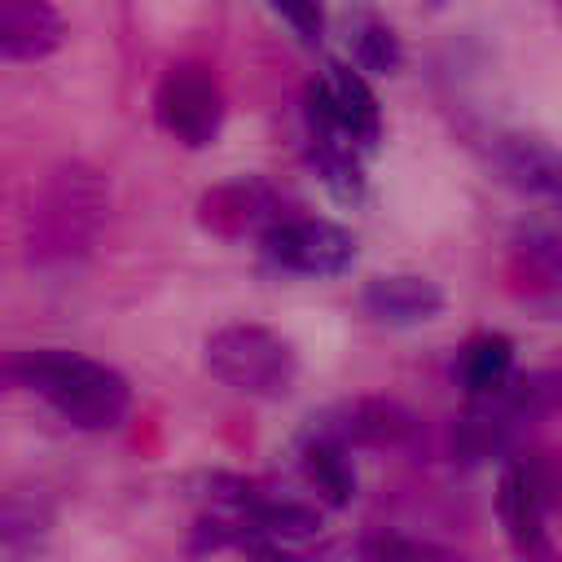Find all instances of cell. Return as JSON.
Returning <instances> with one entry per match:
<instances>
[{
    "label": "cell",
    "instance_id": "cell-1",
    "mask_svg": "<svg viewBox=\"0 0 562 562\" xmlns=\"http://www.w3.org/2000/svg\"><path fill=\"white\" fill-rule=\"evenodd\" d=\"M0 391H31L79 430H119L132 413L127 378L66 347H22L0 356Z\"/></svg>",
    "mask_w": 562,
    "mask_h": 562
},
{
    "label": "cell",
    "instance_id": "cell-2",
    "mask_svg": "<svg viewBox=\"0 0 562 562\" xmlns=\"http://www.w3.org/2000/svg\"><path fill=\"white\" fill-rule=\"evenodd\" d=\"M105 215H110V180L83 158L57 162L26 211L22 246L31 268H44V272L75 268L97 246Z\"/></svg>",
    "mask_w": 562,
    "mask_h": 562
},
{
    "label": "cell",
    "instance_id": "cell-3",
    "mask_svg": "<svg viewBox=\"0 0 562 562\" xmlns=\"http://www.w3.org/2000/svg\"><path fill=\"white\" fill-rule=\"evenodd\" d=\"M202 360L211 378L255 400H285L299 382V351L285 334L259 321H233L206 334Z\"/></svg>",
    "mask_w": 562,
    "mask_h": 562
},
{
    "label": "cell",
    "instance_id": "cell-4",
    "mask_svg": "<svg viewBox=\"0 0 562 562\" xmlns=\"http://www.w3.org/2000/svg\"><path fill=\"white\" fill-rule=\"evenodd\" d=\"M303 119H307V140H342L356 145L360 154H373L382 140V105L369 79L338 57H329L325 70L307 79Z\"/></svg>",
    "mask_w": 562,
    "mask_h": 562
},
{
    "label": "cell",
    "instance_id": "cell-5",
    "mask_svg": "<svg viewBox=\"0 0 562 562\" xmlns=\"http://www.w3.org/2000/svg\"><path fill=\"white\" fill-rule=\"evenodd\" d=\"M154 114H158V127L184 149L215 145L224 114H228V97H224L215 66L198 57L171 61L154 88Z\"/></svg>",
    "mask_w": 562,
    "mask_h": 562
},
{
    "label": "cell",
    "instance_id": "cell-6",
    "mask_svg": "<svg viewBox=\"0 0 562 562\" xmlns=\"http://www.w3.org/2000/svg\"><path fill=\"white\" fill-rule=\"evenodd\" d=\"M321 439L351 448H378V452H413L426 439V422L391 400V395H356V400H338L334 408H325L321 417H312L307 426Z\"/></svg>",
    "mask_w": 562,
    "mask_h": 562
},
{
    "label": "cell",
    "instance_id": "cell-7",
    "mask_svg": "<svg viewBox=\"0 0 562 562\" xmlns=\"http://www.w3.org/2000/svg\"><path fill=\"white\" fill-rule=\"evenodd\" d=\"M290 215V198L268 176H233L198 198V224L224 241H263Z\"/></svg>",
    "mask_w": 562,
    "mask_h": 562
},
{
    "label": "cell",
    "instance_id": "cell-8",
    "mask_svg": "<svg viewBox=\"0 0 562 562\" xmlns=\"http://www.w3.org/2000/svg\"><path fill=\"white\" fill-rule=\"evenodd\" d=\"M263 259L294 277H342L356 259V237L321 215H290L263 241Z\"/></svg>",
    "mask_w": 562,
    "mask_h": 562
},
{
    "label": "cell",
    "instance_id": "cell-9",
    "mask_svg": "<svg viewBox=\"0 0 562 562\" xmlns=\"http://www.w3.org/2000/svg\"><path fill=\"white\" fill-rule=\"evenodd\" d=\"M492 167L522 193L562 202V149L531 132H496L487 140Z\"/></svg>",
    "mask_w": 562,
    "mask_h": 562
},
{
    "label": "cell",
    "instance_id": "cell-10",
    "mask_svg": "<svg viewBox=\"0 0 562 562\" xmlns=\"http://www.w3.org/2000/svg\"><path fill=\"white\" fill-rule=\"evenodd\" d=\"M443 290L422 272H386L364 281L360 307L382 325H422L443 312Z\"/></svg>",
    "mask_w": 562,
    "mask_h": 562
},
{
    "label": "cell",
    "instance_id": "cell-11",
    "mask_svg": "<svg viewBox=\"0 0 562 562\" xmlns=\"http://www.w3.org/2000/svg\"><path fill=\"white\" fill-rule=\"evenodd\" d=\"M66 40V22L44 0H0V57L44 61Z\"/></svg>",
    "mask_w": 562,
    "mask_h": 562
},
{
    "label": "cell",
    "instance_id": "cell-12",
    "mask_svg": "<svg viewBox=\"0 0 562 562\" xmlns=\"http://www.w3.org/2000/svg\"><path fill=\"white\" fill-rule=\"evenodd\" d=\"M496 514H501V527L514 540V549H522V553L544 549V505H540L536 487L527 483L518 457L501 461V474H496Z\"/></svg>",
    "mask_w": 562,
    "mask_h": 562
},
{
    "label": "cell",
    "instance_id": "cell-13",
    "mask_svg": "<svg viewBox=\"0 0 562 562\" xmlns=\"http://www.w3.org/2000/svg\"><path fill=\"white\" fill-rule=\"evenodd\" d=\"M299 474L303 483L316 492V501H325L329 509H342L351 505L356 496V470H351V452L334 439H321V435H303L299 439Z\"/></svg>",
    "mask_w": 562,
    "mask_h": 562
},
{
    "label": "cell",
    "instance_id": "cell-14",
    "mask_svg": "<svg viewBox=\"0 0 562 562\" xmlns=\"http://www.w3.org/2000/svg\"><path fill=\"white\" fill-rule=\"evenodd\" d=\"M53 531V505L31 492L0 496V562H26L44 549Z\"/></svg>",
    "mask_w": 562,
    "mask_h": 562
},
{
    "label": "cell",
    "instance_id": "cell-15",
    "mask_svg": "<svg viewBox=\"0 0 562 562\" xmlns=\"http://www.w3.org/2000/svg\"><path fill=\"white\" fill-rule=\"evenodd\" d=\"M237 518L250 522L255 536L277 540V544H281V540H307V536L321 531V514H316V505L294 501V496H281V492H268L263 483H259L255 496L237 509Z\"/></svg>",
    "mask_w": 562,
    "mask_h": 562
},
{
    "label": "cell",
    "instance_id": "cell-16",
    "mask_svg": "<svg viewBox=\"0 0 562 562\" xmlns=\"http://www.w3.org/2000/svg\"><path fill=\"white\" fill-rule=\"evenodd\" d=\"M514 378V342L505 334H474L457 351V382L465 386V400L496 395Z\"/></svg>",
    "mask_w": 562,
    "mask_h": 562
},
{
    "label": "cell",
    "instance_id": "cell-17",
    "mask_svg": "<svg viewBox=\"0 0 562 562\" xmlns=\"http://www.w3.org/2000/svg\"><path fill=\"white\" fill-rule=\"evenodd\" d=\"M307 154H312L316 176L325 180V189H329L338 202L356 206V202L364 198L369 180H364V154H360L356 145H342V140H312Z\"/></svg>",
    "mask_w": 562,
    "mask_h": 562
},
{
    "label": "cell",
    "instance_id": "cell-18",
    "mask_svg": "<svg viewBox=\"0 0 562 562\" xmlns=\"http://www.w3.org/2000/svg\"><path fill=\"white\" fill-rule=\"evenodd\" d=\"M356 553H360V562H470L465 553H457L439 540L408 536V531H386V527L364 531Z\"/></svg>",
    "mask_w": 562,
    "mask_h": 562
},
{
    "label": "cell",
    "instance_id": "cell-19",
    "mask_svg": "<svg viewBox=\"0 0 562 562\" xmlns=\"http://www.w3.org/2000/svg\"><path fill=\"white\" fill-rule=\"evenodd\" d=\"M347 44H351V66L356 70H369V75H395L400 61H404L400 35L382 18H373V13H364V18L351 22Z\"/></svg>",
    "mask_w": 562,
    "mask_h": 562
},
{
    "label": "cell",
    "instance_id": "cell-20",
    "mask_svg": "<svg viewBox=\"0 0 562 562\" xmlns=\"http://www.w3.org/2000/svg\"><path fill=\"white\" fill-rule=\"evenodd\" d=\"M527 483L536 487L544 514H562V448H531V452H514Z\"/></svg>",
    "mask_w": 562,
    "mask_h": 562
},
{
    "label": "cell",
    "instance_id": "cell-21",
    "mask_svg": "<svg viewBox=\"0 0 562 562\" xmlns=\"http://www.w3.org/2000/svg\"><path fill=\"white\" fill-rule=\"evenodd\" d=\"M272 13L294 26V35L303 44H321V31H325V9L321 4H272Z\"/></svg>",
    "mask_w": 562,
    "mask_h": 562
},
{
    "label": "cell",
    "instance_id": "cell-22",
    "mask_svg": "<svg viewBox=\"0 0 562 562\" xmlns=\"http://www.w3.org/2000/svg\"><path fill=\"white\" fill-rule=\"evenodd\" d=\"M241 553H246V562H303V558H294L290 549H281L277 540H250Z\"/></svg>",
    "mask_w": 562,
    "mask_h": 562
},
{
    "label": "cell",
    "instance_id": "cell-23",
    "mask_svg": "<svg viewBox=\"0 0 562 562\" xmlns=\"http://www.w3.org/2000/svg\"><path fill=\"white\" fill-rule=\"evenodd\" d=\"M531 562H558V558H531Z\"/></svg>",
    "mask_w": 562,
    "mask_h": 562
},
{
    "label": "cell",
    "instance_id": "cell-24",
    "mask_svg": "<svg viewBox=\"0 0 562 562\" xmlns=\"http://www.w3.org/2000/svg\"><path fill=\"white\" fill-rule=\"evenodd\" d=\"M558 18H562V4H558Z\"/></svg>",
    "mask_w": 562,
    "mask_h": 562
}]
</instances>
